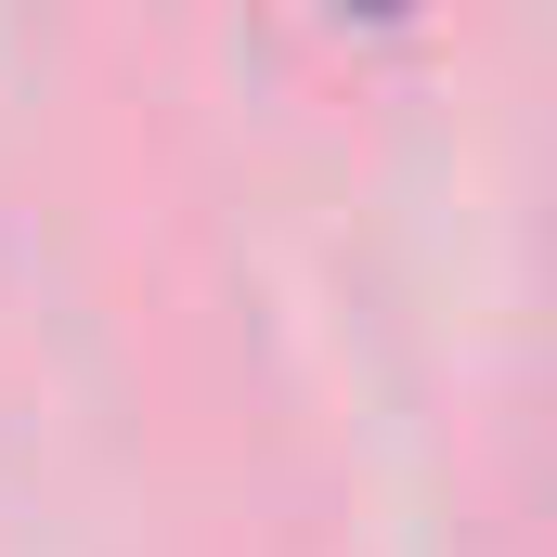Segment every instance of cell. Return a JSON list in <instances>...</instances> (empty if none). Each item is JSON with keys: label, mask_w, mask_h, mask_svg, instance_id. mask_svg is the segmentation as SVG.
Masks as SVG:
<instances>
[{"label": "cell", "mask_w": 557, "mask_h": 557, "mask_svg": "<svg viewBox=\"0 0 557 557\" xmlns=\"http://www.w3.org/2000/svg\"><path fill=\"white\" fill-rule=\"evenodd\" d=\"M337 13H376V26H389V13H416V0H337Z\"/></svg>", "instance_id": "cell-1"}]
</instances>
